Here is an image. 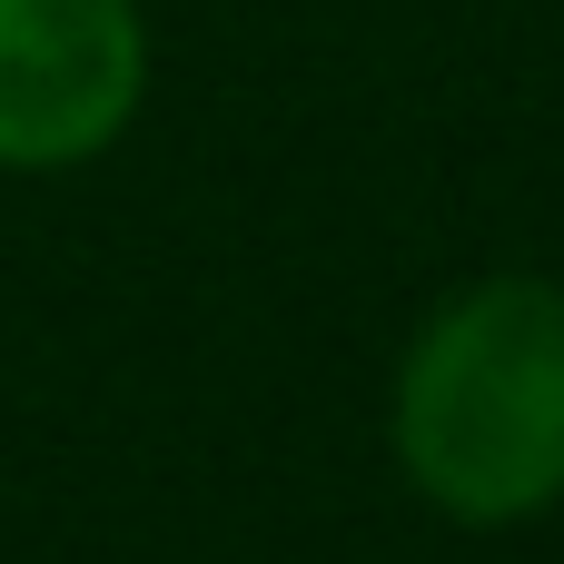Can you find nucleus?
I'll return each mask as SVG.
<instances>
[{
    "label": "nucleus",
    "mask_w": 564,
    "mask_h": 564,
    "mask_svg": "<svg viewBox=\"0 0 564 564\" xmlns=\"http://www.w3.org/2000/svg\"><path fill=\"white\" fill-rule=\"evenodd\" d=\"M149 109L139 0H0V169L59 178L129 139Z\"/></svg>",
    "instance_id": "f03ea898"
},
{
    "label": "nucleus",
    "mask_w": 564,
    "mask_h": 564,
    "mask_svg": "<svg viewBox=\"0 0 564 564\" xmlns=\"http://www.w3.org/2000/svg\"><path fill=\"white\" fill-rule=\"evenodd\" d=\"M397 466L456 525L564 506V288L486 278L416 327L397 367Z\"/></svg>",
    "instance_id": "f257e3e1"
}]
</instances>
